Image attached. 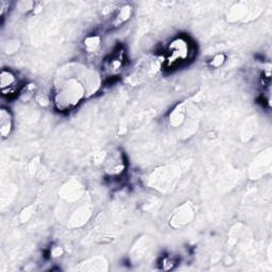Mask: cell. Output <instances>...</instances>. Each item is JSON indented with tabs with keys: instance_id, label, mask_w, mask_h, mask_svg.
<instances>
[{
	"instance_id": "8fae6325",
	"label": "cell",
	"mask_w": 272,
	"mask_h": 272,
	"mask_svg": "<svg viewBox=\"0 0 272 272\" xmlns=\"http://www.w3.org/2000/svg\"><path fill=\"white\" fill-rule=\"evenodd\" d=\"M187 115V108L186 103L182 102L172 110V112L169 114V124L172 128H179L185 122Z\"/></svg>"
},
{
	"instance_id": "5b68a950",
	"label": "cell",
	"mask_w": 272,
	"mask_h": 272,
	"mask_svg": "<svg viewBox=\"0 0 272 272\" xmlns=\"http://www.w3.org/2000/svg\"><path fill=\"white\" fill-rule=\"evenodd\" d=\"M272 169V149L269 147L258 153L249 168V176L251 180H258L269 174Z\"/></svg>"
},
{
	"instance_id": "4fadbf2b",
	"label": "cell",
	"mask_w": 272,
	"mask_h": 272,
	"mask_svg": "<svg viewBox=\"0 0 272 272\" xmlns=\"http://www.w3.org/2000/svg\"><path fill=\"white\" fill-rule=\"evenodd\" d=\"M17 83L16 76L10 69H3L0 74V87L3 89L4 95H7V93L13 89Z\"/></svg>"
},
{
	"instance_id": "277c9868",
	"label": "cell",
	"mask_w": 272,
	"mask_h": 272,
	"mask_svg": "<svg viewBox=\"0 0 272 272\" xmlns=\"http://www.w3.org/2000/svg\"><path fill=\"white\" fill-rule=\"evenodd\" d=\"M196 217V206L194 202L187 200L177 206L169 218V225L174 230H180L190 225Z\"/></svg>"
},
{
	"instance_id": "e0dca14e",
	"label": "cell",
	"mask_w": 272,
	"mask_h": 272,
	"mask_svg": "<svg viewBox=\"0 0 272 272\" xmlns=\"http://www.w3.org/2000/svg\"><path fill=\"white\" fill-rule=\"evenodd\" d=\"M34 213H35V205L31 204V205H28V206L24 207L23 210L20 211L19 216H18L19 222L20 223H27L30 220V219L32 218Z\"/></svg>"
},
{
	"instance_id": "7c38bea8",
	"label": "cell",
	"mask_w": 272,
	"mask_h": 272,
	"mask_svg": "<svg viewBox=\"0 0 272 272\" xmlns=\"http://www.w3.org/2000/svg\"><path fill=\"white\" fill-rule=\"evenodd\" d=\"M13 130V117L9 110L3 108L0 110V134L3 139H7Z\"/></svg>"
},
{
	"instance_id": "52a82bcc",
	"label": "cell",
	"mask_w": 272,
	"mask_h": 272,
	"mask_svg": "<svg viewBox=\"0 0 272 272\" xmlns=\"http://www.w3.org/2000/svg\"><path fill=\"white\" fill-rule=\"evenodd\" d=\"M190 55V45L184 38L173 39L167 49V61L169 65H176L180 62L185 61Z\"/></svg>"
},
{
	"instance_id": "ba28073f",
	"label": "cell",
	"mask_w": 272,
	"mask_h": 272,
	"mask_svg": "<svg viewBox=\"0 0 272 272\" xmlns=\"http://www.w3.org/2000/svg\"><path fill=\"white\" fill-rule=\"evenodd\" d=\"M84 194V187L76 179H70L61 186L59 197L68 203L79 201Z\"/></svg>"
},
{
	"instance_id": "5bb4252c",
	"label": "cell",
	"mask_w": 272,
	"mask_h": 272,
	"mask_svg": "<svg viewBox=\"0 0 272 272\" xmlns=\"http://www.w3.org/2000/svg\"><path fill=\"white\" fill-rule=\"evenodd\" d=\"M133 14V8L129 5L122 6L116 13V15L114 16L113 19V26L114 27H120L121 25L125 24L128 20L132 17Z\"/></svg>"
},
{
	"instance_id": "ac0fdd59",
	"label": "cell",
	"mask_w": 272,
	"mask_h": 272,
	"mask_svg": "<svg viewBox=\"0 0 272 272\" xmlns=\"http://www.w3.org/2000/svg\"><path fill=\"white\" fill-rule=\"evenodd\" d=\"M39 166H40V160H39L38 156H35V158H33L32 160L29 162V165H28L29 174L30 175H35L36 172L39 169Z\"/></svg>"
},
{
	"instance_id": "30bf717a",
	"label": "cell",
	"mask_w": 272,
	"mask_h": 272,
	"mask_svg": "<svg viewBox=\"0 0 272 272\" xmlns=\"http://www.w3.org/2000/svg\"><path fill=\"white\" fill-rule=\"evenodd\" d=\"M78 271L82 272H103L109 270V261L104 256H94L81 261L77 267Z\"/></svg>"
},
{
	"instance_id": "603a6c76",
	"label": "cell",
	"mask_w": 272,
	"mask_h": 272,
	"mask_svg": "<svg viewBox=\"0 0 272 272\" xmlns=\"http://www.w3.org/2000/svg\"><path fill=\"white\" fill-rule=\"evenodd\" d=\"M9 6L10 4L8 2H4V0L0 2V14H2V16L5 15L7 9H9Z\"/></svg>"
},
{
	"instance_id": "3957f363",
	"label": "cell",
	"mask_w": 272,
	"mask_h": 272,
	"mask_svg": "<svg viewBox=\"0 0 272 272\" xmlns=\"http://www.w3.org/2000/svg\"><path fill=\"white\" fill-rule=\"evenodd\" d=\"M177 177H179V169L174 168L173 166H168L155 169L149 177V181L154 188H158L162 192L174 187Z\"/></svg>"
},
{
	"instance_id": "ffe728a7",
	"label": "cell",
	"mask_w": 272,
	"mask_h": 272,
	"mask_svg": "<svg viewBox=\"0 0 272 272\" xmlns=\"http://www.w3.org/2000/svg\"><path fill=\"white\" fill-rule=\"evenodd\" d=\"M19 48V41L18 40H10L8 41V43L6 44L4 50L6 54H9V55H12L14 54V52H16Z\"/></svg>"
},
{
	"instance_id": "6da1fadb",
	"label": "cell",
	"mask_w": 272,
	"mask_h": 272,
	"mask_svg": "<svg viewBox=\"0 0 272 272\" xmlns=\"http://www.w3.org/2000/svg\"><path fill=\"white\" fill-rule=\"evenodd\" d=\"M67 75L63 70L56 82L54 101L60 111H70L87 95H92L100 86V77L95 70L76 65L68 67Z\"/></svg>"
},
{
	"instance_id": "9a60e30c",
	"label": "cell",
	"mask_w": 272,
	"mask_h": 272,
	"mask_svg": "<svg viewBox=\"0 0 272 272\" xmlns=\"http://www.w3.org/2000/svg\"><path fill=\"white\" fill-rule=\"evenodd\" d=\"M257 128V120L256 117L248 118L242 127V139L243 141H249L252 138L255 130Z\"/></svg>"
},
{
	"instance_id": "8992f818",
	"label": "cell",
	"mask_w": 272,
	"mask_h": 272,
	"mask_svg": "<svg viewBox=\"0 0 272 272\" xmlns=\"http://www.w3.org/2000/svg\"><path fill=\"white\" fill-rule=\"evenodd\" d=\"M102 164L104 172L112 176L120 175L125 170V168H127L124 156L122 152L118 149L107 153L106 156H104Z\"/></svg>"
},
{
	"instance_id": "2e32d148",
	"label": "cell",
	"mask_w": 272,
	"mask_h": 272,
	"mask_svg": "<svg viewBox=\"0 0 272 272\" xmlns=\"http://www.w3.org/2000/svg\"><path fill=\"white\" fill-rule=\"evenodd\" d=\"M100 43H101L100 36L89 35L84 39V41H83V47H84V50L88 52V54H94V52H96L100 47Z\"/></svg>"
},
{
	"instance_id": "9c48e42d",
	"label": "cell",
	"mask_w": 272,
	"mask_h": 272,
	"mask_svg": "<svg viewBox=\"0 0 272 272\" xmlns=\"http://www.w3.org/2000/svg\"><path fill=\"white\" fill-rule=\"evenodd\" d=\"M93 215V207L89 204H84L79 206L77 210L71 214L68 219L67 226L69 229H79L85 225Z\"/></svg>"
},
{
	"instance_id": "d6986e66",
	"label": "cell",
	"mask_w": 272,
	"mask_h": 272,
	"mask_svg": "<svg viewBox=\"0 0 272 272\" xmlns=\"http://www.w3.org/2000/svg\"><path fill=\"white\" fill-rule=\"evenodd\" d=\"M224 62H225V56L223 54H219L212 59V61L210 62V65L214 68H219L224 64Z\"/></svg>"
},
{
	"instance_id": "44dd1931",
	"label": "cell",
	"mask_w": 272,
	"mask_h": 272,
	"mask_svg": "<svg viewBox=\"0 0 272 272\" xmlns=\"http://www.w3.org/2000/svg\"><path fill=\"white\" fill-rule=\"evenodd\" d=\"M34 7H35V4L32 2H22V3L18 4V9L22 10V11H24V12L32 11Z\"/></svg>"
},
{
	"instance_id": "7402d4cb",
	"label": "cell",
	"mask_w": 272,
	"mask_h": 272,
	"mask_svg": "<svg viewBox=\"0 0 272 272\" xmlns=\"http://www.w3.org/2000/svg\"><path fill=\"white\" fill-rule=\"evenodd\" d=\"M64 253V250L62 249V247H54L51 250V256L52 257H60Z\"/></svg>"
},
{
	"instance_id": "7a4b0ae2",
	"label": "cell",
	"mask_w": 272,
	"mask_h": 272,
	"mask_svg": "<svg viewBox=\"0 0 272 272\" xmlns=\"http://www.w3.org/2000/svg\"><path fill=\"white\" fill-rule=\"evenodd\" d=\"M263 9L258 3L239 2L229 10L226 19L230 23H247L257 18Z\"/></svg>"
},
{
	"instance_id": "cb8c5ba5",
	"label": "cell",
	"mask_w": 272,
	"mask_h": 272,
	"mask_svg": "<svg viewBox=\"0 0 272 272\" xmlns=\"http://www.w3.org/2000/svg\"><path fill=\"white\" fill-rule=\"evenodd\" d=\"M37 101H38V102L41 104V101H43V99H37ZM44 101L46 102V104H48V103H49V100H44Z\"/></svg>"
}]
</instances>
